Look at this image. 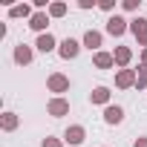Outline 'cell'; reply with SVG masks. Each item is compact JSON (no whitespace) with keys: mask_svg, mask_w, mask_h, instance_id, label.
Listing matches in <instances>:
<instances>
[{"mask_svg":"<svg viewBox=\"0 0 147 147\" xmlns=\"http://www.w3.org/2000/svg\"><path fill=\"white\" fill-rule=\"evenodd\" d=\"M136 84H138V87H147V66H141V69L136 72Z\"/></svg>","mask_w":147,"mask_h":147,"instance_id":"cell-19","label":"cell"},{"mask_svg":"<svg viewBox=\"0 0 147 147\" xmlns=\"http://www.w3.org/2000/svg\"><path fill=\"white\" fill-rule=\"evenodd\" d=\"M69 113V101H63V98H52L49 101V115H66Z\"/></svg>","mask_w":147,"mask_h":147,"instance_id":"cell-5","label":"cell"},{"mask_svg":"<svg viewBox=\"0 0 147 147\" xmlns=\"http://www.w3.org/2000/svg\"><path fill=\"white\" fill-rule=\"evenodd\" d=\"M35 46H38L40 52H52V49H55V38L46 32V35H40V38H38V43H35Z\"/></svg>","mask_w":147,"mask_h":147,"instance_id":"cell-11","label":"cell"},{"mask_svg":"<svg viewBox=\"0 0 147 147\" xmlns=\"http://www.w3.org/2000/svg\"><path fill=\"white\" fill-rule=\"evenodd\" d=\"M121 118H124L121 107H107V110H104V121H107V124H118Z\"/></svg>","mask_w":147,"mask_h":147,"instance_id":"cell-10","label":"cell"},{"mask_svg":"<svg viewBox=\"0 0 147 147\" xmlns=\"http://www.w3.org/2000/svg\"><path fill=\"white\" fill-rule=\"evenodd\" d=\"M46 23H49V15H46V12H35V15H32V20H29V26H32L35 32H43V29H46Z\"/></svg>","mask_w":147,"mask_h":147,"instance_id":"cell-8","label":"cell"},{"mask_svg":"<svg viewBox=\"0 0 147 147\" xmlns=\"http://www.w3.org/2000/svg\"><path fill=\"white\" fill-rule=\"evenodd\" d=\"M107 32H110V35H124V32H127V20L118 18V15L110 18V20H107Z\"/></svg>","mask_w":147,"mask_h":147,"instance_id":"cell-4","label":"cell"},{"mask_svg":"<svg viewBox=\"0 0 147 147\" xmlns=\"http://www.w3.org/2000/svg\"><path fill=\"white\" fill-rule=\"evenodd\" d=\"M90 98H92V104H107V101H110V90H107V87H95Z\"/></svg>","mask_w":147,"mask_h":147,"instance_id":"cell-12","label":"cell"},{"mask_svg":"<svg viewBox=\"0 0 147 147\" xmlns=\"http://www.w3.org/2000/svg\"><path fill=\"white\" fill-rule=\"evenodd\" d=\"M43 147H61V141H58V138H46V141H43Z\"/></svg>","mask_w":147,"mask_h":147,"instance_id":"cell-21","label":"cell"},{"mask_svg":"<svg viewBox=\"0 0 147 147\" xmlns=\"http://www.w3.org/2000/svg\"><path fill=\"white\" fill-rule=\"evenodd\" d=\"M78 49H81V46H78V40L66 38V40L61 43V49H58V52H61V58H66V61H69V58H75V55H78Z\"/></svg>","mask_w":147,"mask_h":147,"instance_id":"cell-3","label":"cell"},{"mask_svg":"<svg viewBox=\"0 0 147 147\" xmlns=\"http://www.w3.org/2000/svg\"><path fill=\"white\" fill-rule=\"evenodd\" d=\"M15 127H18V115L15 113H6L3 115V130H15Z\"/></svg>","mask_w":147,"mask_h":147,"instance_id":"cell-18","label":"cell"},{"mask_svg":"<svg viewBox=\"0 0 147 147\" xmlns=\"http://www.w3.org/2000/svg\"><path fill=\"white\" fill-rule=\"evenodd\" d=\"M113 58H115V63L127 66V63H130V49H127V46H118V49L113 52Z\"/></svg>","mask_w":147,"mask_h":147,"instance_id":"cell-15","label":"cell"},{"mask_svg":"<svg viewBox=\"0 0 147 147\" xmlns=\"http://www.w3.org/2000/svg\"><path fill=\"white\" fill-rule=\"evenodd\" d=\"M66 15V3H52L49 6V18H63Z\"/></svg>","mask_w":147,"mask_h":147,"instance_id":"cell-17","label":"cell"},{"mask_svg":"<svg viewBox=\"0 0 147 147\" xmlns=\"http://www.w3.org/2000/svg\"><path fill=\"white\" fill-rule=\"evenodd\" d=\"M141 58H144V66H147V49H144V55H141Z\"/></svg>","mask_w":147,"mask_h":147,"instance_id":"cell-23","label":"cell"},{"mask_svg":"<svg viewBox=\"0 0 147 147\" xmlns=\"http://www.w3.org/2000/svg\"><path fill=\"white\" fill-rule=\"evenodd\" d=\"M115 84H118L121 90H127V87H133V84H136V72H133V69H121L118 75H115Z\"/></svg>","mask_w":147,"mask_h":147,"instance_id":"cell-7","label":"cell"},{"mask_svg":"<svg viewBox=\"0 0 147 147\" xmlns=\"http://www.w3.org/2000/svg\"><path fill=\"white\" fill-rule=\"evenodd\" d=\"M133 147H147V138H138V141H136Z\"/></svg>","mask_w":147,"mask_h":147,"instance_id":"cell-22","label":"cell"},{"mask_svg":"<svg viewBox=\"0 0 147 147\" xmlns=\"http://www.w3.org/2000/svg\"><path fill=\"white\" fill-rule=\"evenodd\" d=\"M15 61H18V63H29V61H32V49L20 43V46L15 49Z\"/></svg>","mask_w":147,"mask_h":147,"instance_id":"cell-13","label":"cell"},{"mask_svg":"<svg viewBox=\"0 0 147 147\" xmlns=\"http://www.w3.org/2000/svg\"><path fill=\"white\" fill-rule=\"evenodd\" d=\"M124 9H127V12H136V9H138V0H124Z\"/></svg>","mask_w":147,"mask_h":147,"instance_id":"cell-20","label":"cell"},{"mask_svg":"<svg viewBox=\"0 0 147 147\" xmlns=\"http://www.w3.org/2000/svg\"><path fill=\"white\" fill-rule=\"evenodd\" d=\"M46 84H49V90H52V92H66V90H69V78H66V75H61V72L49 75V81H46Z\"/></svg>","mask_w":147,"mask_h":147,"instance_id":"cell-2","label":"cell"},{"mask_svg":"<svg viewBox=\"0 0 147 147\" xmlns=\"http://www.w3.org/2000/svg\"><path fill=\"white\" fill-rule=\"evenodd\" d=\"M115 63V58L113 55H107V52H95V66H101V69H110Z\"/></svg>","mask_w":147,"mask_h":147,"instance_id":"cell-14","label":"cell"},{"mask_svg":"<svg viewBox=\"0 0 147 147\" xmlns=\"http://www.w3.org/2000/svg\"><path fill=\"white\" fill-rule=\"evenodd\" d=\"M29 12H32V9H29L26 3H20V6H12V9H9V15H12V18H26Z\"/></svg>","mask_w":147,"mask_h":147,"instance_id":"cell-16","label":"cell"},{"mask_svg":"<svg viewBox=\"0 0 147 147\" xmlns=\"http://www.w3.org/2000/svg\"><path fill=\"white\" fill-rule=\"evenodd\" d=\"M130 29H133V35L138 38V43L147 49V20H144V18H136V20H130Z\"/></svg>","mask_w":147,"mask_h":147,"instance_id":"cell-1","label":"cell"},{"mask_svg":"<svg viewBox=\"0 0 147 147\" xmlns=\"http://www.w3.org/2000/svg\"><path fill=\"white\" fill-rule=\"evenodd\" d=\"M84 136H87V130H84L81 124H72V127L66 130V141H69V144H81Z\"/></svg>","mask_w":147,"mask_h":147,"instance_id":"cell-6","label":"cell"},{"mask_svg":"<svg viewBox=\"0 0 147 147\" xmlns=\"http://www.w3.org/2000/svg\"><path fill=\"white\" fill-rule=\"evenodd\" d=\"M84 46H87V49H98V46H101V32L90 29V32L84 35Z\"/></svg>","mask_w":147,"mask_h":147,"instance_id":"cell-9","label":"cell"}]
</instances>
